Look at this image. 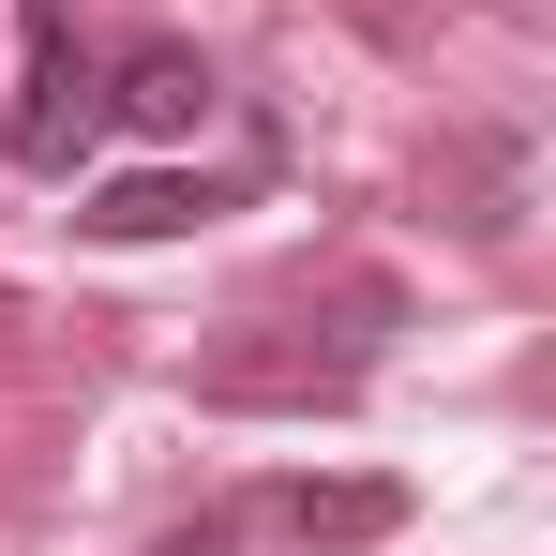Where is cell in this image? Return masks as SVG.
Masks as SVG:
<instances>
[{
    "label": "cell",
    "mask_w": 556,
    "mask_h": 556,
    "mask_svg": "<svg viewBox=\"0 0 556 556\" xmlns=\"http://www.w3.org/2000/svg\"><path fill=\"white\" fill-rule=\"evenodd\" d=\"M91 136H105V76H91V46H76V15L30 0V91H15V121H0V151H15L30 181H76Z\"/></svg>",
    "instance_id": "6da1fadb"
},
{
    "label": "cell",
    "mask_w": 556,
    "mask_h": 556,
    "mask_svg": "<svg viewBox=\"0 0 556 556\" xmlns=\"http://www.w3.org/2000/svg\"><path fill=\"white\" fill-rule=\"evenodd\" d=\"M346 391H362V331H346V346H316V331H241V346L195 362V406H346Z\"/></svg>",
    "instance_id": "7a4b0ae2"
},
{
    "label": "cell",
    "mask_w": 556,
    "mask_h": 556,
    "mask_svg": "<svg viewBox=\"0 0 556 556\" xmlns=\"http://www.w3.org/2000/svg\"><path fill=\"white\" fill-rule=\"evenodd\" d=\"M301 556H362V542H391L406 527V481H286V511H271Z\"/></svg>",
    "instance_id": "3957f363"
},
{
    "label": "cell",
    "mask_w": 556,
    "mask_h": 556,
    "mask_svg": "<svg viewBox=\"0 0 556 556\" xmlns=\"http://www.w3.org/2000/svg\"><path fill=\"white\" fill-rule=\"evenodd\" d=\"M211 211H226V181H181V166H136V181L76 195L91 241H181V226H211Z\"/></svg>",
    "instance_id": "277c9868"
},
{
    "label": "cell",
    "mask_w": 556,
    "mask_h": 556,
    "mask_svg": "<svg viewBox=\"0 0 556 556\" xmlns=\"http://www.w3.org/2000/svg\"><path fill=\"white\" fill-rule=\"evenodd\" d=\"M105 121H136V136H195V121H211V61H195V46H136V61L105 76Z\"/></svg>",
    "instance_id": "5b68a950"
},
{
    "label": "cell",
    "mask_w": 556,
    "mask_h": 556,
    "mask_svg": "<svg viewBox=\"0 0 556 556\" xmlns=\"http://www.w3.org/2000/svg\"><path fill=\"white\" fill-rule=\"evenodd\" d=\"M452 181H466V241H511V226H527V136H466L452 151Z\"/></svg>",
    "instance_id": "8992f818"
},
{
    "label": "cell",
    "mask_w": 556,
    "mask_h": 556,
    "mask_svg": "<svg viewBox=\"0 0 556 556\" xmlns=\"http://www.w3.org/2000/svg\"><path fill=\"white\" fill-rule=\"evenodd\" d=\"M151 556H241V527H226V511H195L181 542H151Z\"/></svg>",
    "instance_id": "52a82bcc"
}]
</instances>
